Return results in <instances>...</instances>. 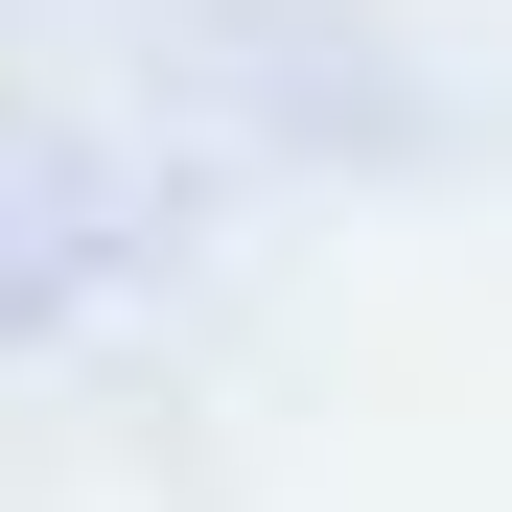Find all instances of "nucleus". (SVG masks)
<instances>
[]
</instances>
